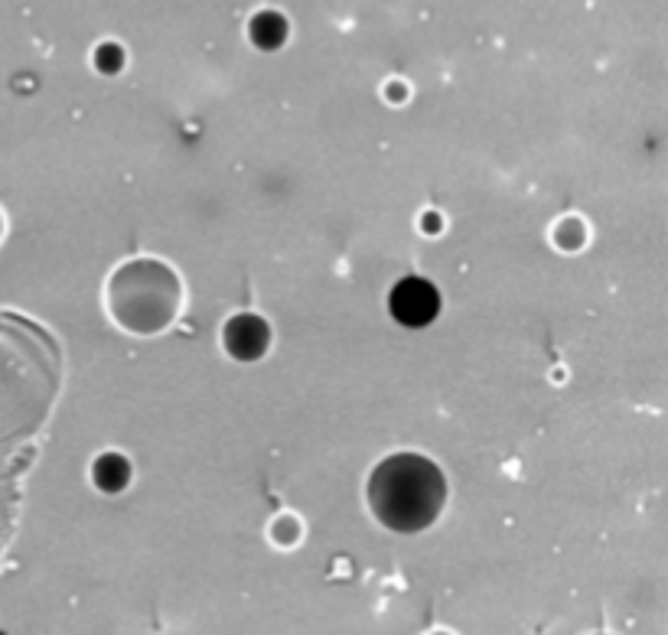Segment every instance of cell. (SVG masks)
I'll return each mask as SVG.
<instances>
[{
	"instance_id": "1",
	"label": "cell",
	"mask_w": 668,
	"mask_h": 635,
	"mask_svg": "<svg viewBox=\"0 0 668 635\" xmlns=\"http://www.w3.org/2000/svg\"><path fill=\"white\" fill-rule=\"evenodd\" d=\"M447 502L444 473L418 454H395L368 479V505L391 531H421Z\"/></svg>"
},
{
	"instance_id": "2",
	"label": "cell",
	"mask_w": 668,
	"mask_h": 635,
	"mask_svg": "<svg viewBox=\"0 0 668 635\" xmlns=\"http://www.w3.org/2000/svg\"><path fill=\"white\" fill-rule=\"evenodd\" d=\"M388 310L401 326L421 329V326L434 322L437 314H441V291L424 278H401L391 287Z\"/></svg>"
},
{
	"instance_id": "3",
	"label": "cell",
	"mask_w": 668,
	"mask_h": 635,
	"mask_svg": "<svg viewBox=\"0 0 668 635\" xmlns=\"http://www.w3.org/2000/svg\"><path fill=\"white\" fill-rule=\"evenodd\" d=\"M271 342V329L261 317H251V314H242V317L228 319L225 322V345L235 358L242 362H251V358H261L265 349Z\"/></svg>"
},
{
	"instance_id": "4",
	"label": "cell",
	"mask_w": 668,
	"mask_h": 635,
	"mask_svg": "<svg viewBox=\"0 0 668 635\" xmlns=\"http://www.w3.org/2000/svg\"><path fill=\"white\" fill-rule=\"evenodd\" d=\"M248 36H251V43H255L258 49L274 52V49H281L284 39H288V20H284L281 13H274V10H261V13L251 20Z\"/></svg>"
},
{
	"instance_id": "5",
	"label": "cell",
	"mask_w": 668,
	"mask_h": 635,
	"mask_svg": "<svg viewBox=\"0 0 668 635\" xmlns=\"http://www.w3.org/2000/svg\"><path fill=\"white\" fill-rule=\"evenodd\" d=\"M92 479H95V485H98L102 492L115 495V492H121V489L131 482V467H128V460H125L121 454H105V457L95 460Z\"/></svg>"
},
{
	"instance_id": "6",
	"label": "cell",
	"mask_w": 668,
	"mask_h": 635,
	"mask_svg": "<svg viewBox=\"0 0 668 635\" xmlns=\"http://www.w3.org/2000/svg\"><path fill=\"white\" fill-rule=\"evenodd\" d=\"M95 66L105 72V75H115L121 66H125V52H121V46H115V43H105L98 52H95Z\"/></svg>"
},
{
	"instance_id": "7",
	"label": "cell",
	"mask_w": 668,
	"mask_h": 635,
	"mask_svg": "<svg viewBox=\"0 0 668 635\" xmlns=\"http://www.w3.org/2000/svg\"><path fill=\"white\" fill-rule=\"evenodd\" d=\"M437 232H441V215L427 212L424 215V235H437Z\"/></svg>"
}]
</instances>
